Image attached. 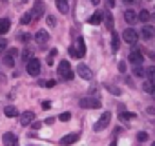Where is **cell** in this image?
Returning a JSON list of instances; mask_svg holds the SVG:
<instances>
[{
	"instance_id": "cell-13",
	"label": "cell",
	"mask_w": 155,
	"mask_h": 146,
	"mask_svg": "<svg viewBox=\"0 0 155 146\" xmlns=\"http://www.w3.org/2000/svg\"><path fill=\"white\" fill-rule=\"evenodd\" d=\"M33 119H35V113L33 111H24L22 117H20V122H22V126H28V124L33 122Z\"/></svg>"
},
{
	"instance_id": "cell-16",
	"label": "cell",
	"mask_w": 155,
	"mask_h": 146,
	"mask_svg": "<svg viewBox=\"0 0 155 146\" xmlns=\"http://www.w3.org/2000/svg\"><path fill=\"white\" fill-rule=\"evenodd\" d=\"M33 18H35L33 11H26V13L22 15V18H20V24H24V26H26V24H29V22H31Z\"/></svg>"
},
{
	"instance_id": "cell-43",
	"label": "cell",
	"mask_w": 155,
	"mask_h": 146,
	"mask_svg": "<svg viewBox=\"0 0 155 146\" xmlns=\"http://www.w3.org/2000/svg\"><path fill=\"white\" fill-rule=\"evenodd\" d=\"M135 0H124V4H133Z\"/></svg>"
},
{
	"instance_id": "cell-11",
	"label": "cell",
	"mask_w": 155,
	"mask_h": 146,
	"mask_svg": "<svg viewBox=\"0 0 155 146\" xmlns=\"http://www.w3.org/2000/svg\"><path fill=\"white\" fill-rule=\"evenodd\" d=\"M2 141H4L6 146H18V141H17V137H15L13 133H4Z\"/></svg>"
},
{
	"instance_id": "cell-38",
	"label": "cell",
	"mask_w": 155,
	"mask_h": 146,
	"mask_svg": "<svg viewBox=\"0 0 155 146\" xmlns=\"http://www.w3.org/2000/svg\"><path fill=\"white\" fill-rule=\"evenodd\" d=\"M119 69L124 73V71H126V64H124V62H120V64H119Z\"/></svg>"
},
{
	"instance_id": "cell-46",
	"label": "cell",
	"mask_w": 155,
	"mask_h": 146,
	"mask_svg": "<svg viewBox=\"0 0 155 146\" xmlns=\"http://www.w3.org/2000/svg\"><path fill=\"white\" fill-rule=\"evenodd\" d=\"M153 95H155V88H153Z\"/></svg>"
},
{
	"instance_id": "cell-1",
	"label": "cell",
	"mask_w": 155,
	"mask_h": 146,
	"mask_svg": "<svg viewBox=\"0 0 155 146\" xmlns=\"http://www.w3.org/2000/svg\"><path fill=\"white\" fill-rule=\"evenodd\" d=\"M58 73H60V77H64L66 81H71L73 79V71H71V66L68 60H62L58 64Z\"/></svg>"
},
{
	"instance_id": "cell-6",
	"label": "cell",
	"mask_w": 155,
	"mask_h": 146,
	"mask_svg": "<svg viewBox=\"0 0 155 146\" xmlns=\"http://www.w3.org/2000/svg\"><path fill=\"white\" fill-rule=\"evenodd\" d=\"M139 40V33L135 29H124V42L128 44H135Z\"/></svg>"
},
{
	"instance_id": "cell-32",
	"label": "cell",
	"mask_w": 155,
	"mask_h": 146,
	"mask_svg": "<svg viewBox=\"0 0 155 146\" xmlns=\"http://www.w3.org/2000/svg\"><path fill=\"white\" fill-rule=\"evenodd\" d=\"M142 88H144V90H146L148 93H153V84H151V82H146V84H144Z\"/></svg>"
},
{
	"instance_id": "cell-31",
	"label": "cell",
	"mask_w": 155,
	"mask_h": 146,
	"mask_svg": "<svg viewBox=\"0 0 155 146\" xmlns=\"http://www.w3.org/2000/svg\"><path fill=\"white\" fill-rule=\"evenodd\" d=\"M6 48H8V42H6L4 38H0V53H4V51H6Z\"/></svg>"
},
{
	"instance_id": "cell-10",
	"label": "cell",
	"mask_w": 155,
	"mask_h": 146,
	"mask_svg": "<svg viewBox=\"0 0 155 146\" xmlns=\"http://www.w3.org/2000/svg\"><path fill=\"white\" fill-rule=\"evenodd\" d=\"M128 58H130V62L135 64V66H137V64H142V60H144V57H142V53H140L139 49H133Z\"/></svg>"
},
{
	"instance_id": "cell-48",
	"label": "cell",
	"mask_w": 155,
	"mask_h": 146,
	"mask_svg": "<svg viewBox=\"0 0 155 146\" xmlns=\"http://www.w3.org/2000/svg\"><path fill=\"white\" fill-rule=\"evenodd\" d=\"M31 146H33V144H31Z\"/></svg>"
},
{
	"instance_id": "cell-35",
	"label": "cell",
	"mask_w": 155,
	"mask_h": 146,
	"mask_svg": "<svg viewBox=\"0 0 155 146\" xmlns=\"http://www.w3.org/2000/svg\"><path fill=\"white\" fill-rule=\"evenodd\" d=\"M42 108H44V110H49V108H51V102H49V101H44V102H42Z\"/></svg>"
},
{
	"instance_id": "cell-4",
	"label": "cell",
	"mask_w": 155,
	"mask_h": 146,
	"mask_svg": "<svg viewBox=\"0 0 155 146\" xmlns=\"http://www.w3.org/2000/svg\"><path fill=\"white\" fill-rule=\"evenodd\" d=\"M28 73L33 75V77H37L38 73H40V62H38V58H31L28 62Z\"/></svg>"
},
{
	"instance_id": "cell-22",
	"label": "cell",
	"mask_w": 155,
	"mask_h": 146,
	"mask_svg": "<svg viewBox=\"0 0 155 146\" xmlns=\"http://www.w3.org/2000/svg\"><path fill=\"white\" fill-rule=\"evenodd\" d=\"M150 17H151V15H150V11H146V9H142V11L139 13V20H140V22H148Z\"/></svg>"
},
{
	"instance_id": "cell-14",
	"label": "cell",
	"mask_w": 155,
	"mask_h": 146,
	"mask_svg": "<svg viewBox=\"0 0 155 146\" xmlns=\"http://www.w3.org/2000/svg\"><path fill=\"white\" fill-rule=\"evenodd\" d=\"M140 35H142V38H151V37L155 35V29H153L151 26H144V28L140 29Z\"/></svg>"
},
{
	"instance_id": "cell-17",
	"label": "cell",
	"mask_w": 155,
	"mask_h": 146,
	"mask_svg": "<svg viewBox=\"0 0 155 146\" xmlns=\"http://www.w3.org/2000/svg\"><path fill=\"white\" fill-rule=\"evenodd\" d=\"M60 13H68V0H55Z\"/></svg>"
},
{
	"instance_id": "cell-23",
	"label": "cell",
	"mask_w": 155,
	"mask_h": 146,
	"mask_svg": "<svg viewBox=\"0 0 155 146\" xmlns=\"http://www.w3.org/2000/svg\"><path fill=\"white\" fill-rule=\"evenodd\" d=\"M111 48H113V51H117V49H119V37H117L115 33L111 35Z\"/></svg>"
},
{
	"instance_id": "cell-8",
	"label": "cell",
	"mask_w": 155,
	"mask_h": 146,
	"mask_svg": "<svg viewBox=\"0 0 155 146\" xmlns=\"http://www.w3.org/2000/svg\"><path fill=\"white\" fill-rule=\"evenodd\" d=\"M44 11H46L44 2H42V0H37L35 6H33V15H35V18H40V17L44 15Z\"/></svg>"
},
{
	"instance_id": "cell-25",
	"label": "cell",
	"mask_w": 155,
	"mask_h": 146,
	"mask_svg": "<svg viewBox=\"0 0 155 146\" xmlns=\"http://www.w3.org/2000/svg\"><path fill=\"white\" fill-rule=\"evenodd\" d=\"M146 73H148V77H150V81H151V82H155V66L148 68V69H146Z\"/></svg>"
},
{
	"instance_id": "cell-29",
	"label": "cell",
	"mask_w": 155,
	"mask_h": 146,
	"mask_svg": "<svg viewBox=\"0 0 155 146\" xmlns=\"http://www.w3.org/2000/svg\"><path fill=\"white\" fill-rule=\"evenodd\" d=\"M106 26H108V29L113 28V17L111 15H106Z\"/></svg>"
},
{
	"instance_id": "cell-5",
	"label": "cell",
	"mask_w": 155,
	"mask_h": 146,
	"mask_svg": "<svg viewBox=\"0 0 155 146\" xmlns=\"http://www.w3.org/2000/svg\"><path fill=\"white\" fill-rule=\"evenodd\" d=\"M77 73L84 79V81H91V77H93V73H91V69L86 66V64H79V68H77Z\"/></svg>"
},
{
	"instance_id": "cell-41",
	"label": "cell",
	"mask_w": 155,
	"mask_h": 146,
	"mask_svg": "<svg viewBox=\"0 0 155 146\" xmlns=\"http://www.w3.org/2000/svg\"><path fill=\"white\" fill-rule=\"evenodd\" d=\"M40 126H42V124H40V122H35V124H33V130H38V128H40Z\"/></svg>"
},
{
	"instance_id": "cell-27",
	"label": "cell",
	"mask_w": 155,
	"mask_h": 146,
	"mask_svg": "<svg viewBox=\"0 0 155 146\" xmlns=\"http://www.w3.org/2000/svg\"><path fill=\"white\" fill-rule=\"evenodd\" d=\"M4 64H6V66H9V68H13V64H15L13 57H11V55H6V58H4Z\"/></svg>"
},
{
	"instance_id": "cell-7",
	"label": "cell",
	"mask_w": 155,
	"mask_h": 146,
	"mask_svg": "<svg viewBox=\"0 0 155 146\" xmlns=\"http://www.w3.org/2000/svg\"><path fill=\"white\" fill-rule=\"evenodd\" d=\"M79 137H81V133H68V135H64L60 139V144L62 146H69V144H73V142L79 141Z\"/></svg>"
},
{
	"instance_id": "cell-20",
	"label": "cell",
	"mask_w": 155,
	"mask_h": 146,
	"mask_svg": "<svg viewBox=\"0 0 155 146\" xmlns=\"http://www.w3.org/2000/svg\"><path fill=\"white\" fill-rule=\"evenodd\" d=\"M77 49H79V57H84L86 55V46H84V40L82 38L77 40Z\"/></svg>"
},
{
	"instance_id": "cell-15",
	"label": "cell",
	"mask_w": 155,
	"mask_h": 146,
	"mask_svg": "<svg viewBox=\"0 0 155 146\" xmlns=\"http://www.w3.org/2000/svg\"><path fill=\"white\" fill-rule=\"evenodd\" d=\"M9 31V20H6V18H0V37L2 35H6Z\"/></svg>"
},
{
	"instance_id": "cell-39",
	"label": "cell",
	"mask_w": 155,
	"mask_h": 146,
	"mask_svg": "<svg viewBox=\"0 0 155 146\" xmlns=\"http://www.w3.org/2000/svg\"><path fill=\"white\" fill-rule=\"evenodd\" d=\"M115 6V0H108V8H113Z\"/></svg>"
},
{
	"instance_id": "cell-12",
	"label": "cell",
	"mask_w": 155,
	"mask_h": 146,
	"mask_svg": "<svg viewBox=\"0 0 155 146\" xmlns=\"http://www.w3.org/2000/svg\"><path fill=\"white\" fill-rule=\"evenodd\" d=\"M124 20H126L128 24H135V22L139 20V15H137L135 11L128 9V11H124Z\"/></svg>"
},
{
	"instance_id": "cell-21",
	"label": "cell",
	"mask_w": 155,
	"mask_h": 146,
	"mask_svg": "<svg viewBox=\"0 0 155 146\" xmlns=\"http://www.w3.org/2000/svg\"><path fill=\"white\" fill-rule=\"evenodd\" d=\"M133 75H135V77H144V75H146V71L142 69L140 64H137V66L133 68Z\"/></svg>"
},
{
	"instance_id": "cell-44",
	"label": "cell",
	"mask_w": 155,
	"mask_h": 146,
	"mask_svg": "<svg viewBox=\"0 0 155 146\" xmlns=\"http://www.w3.org/2000/svg\"><path fill=\"white\" fill-rule=\"evenodd\" d=\"M91 2H93V4H99V2H101V0H91Z\"/></svg>"
},
{
	"instance_id": "cell-28",
	"label": "cell",
	"mask_w": 155,
	"mask_h": 146,
	"mask_svg": "<svg viewBox=\"0 0 155 146\" xmlns=\"http://www.w3.org/2000/svg\"><path fill=\"white\" fill-rule=\"evenodd\" d=\"M58 119H60L62 122H66V121H69V119H71V113H69V111H64V113H60V115H58Z\"/></svg>"
},
{
	"instance_id": "cell-2",
	"label": "cell",
	"mask_w": 155,
	"mask_h": 146,
	"mask_svg": "<svg viewBox=\"0 0 155 146\" xmlns=\"http://www.w3.org/2000/svg\"><path fill=\"white\" fill-rule=\"evenodd\" d=\"M110 119H111V115H110V111H104L101 117H99V121L95 122V126H93V130L95 131H102L108 124H110Z\"/></svg>"
},
{
	"instance_id": "cell-30",
	"label": "cell",
	"mask_w": 155,
	"mask_h": 146,
	"mask_svg": "<svg viewBox=\"0 0 155 146\" xmlns=\"http://www.w3.org/2000/svg\"><path fill=\"white\" fill-rule=\"evenodd\" d=\"M108 91H111L113 95H120V93H122V91H120L117 86H110V88H108Z\"/></svg>"
},
{
	"instance_id": "cell-34",
	"label": "cell",
	"mask_w": 155,
	"mask_h": 146,
	"mask_svg": "<svg viewBox=\"0 0 155 146\" xmlns=\"http://www.w3.org/2000/svg\"><path fill=\"white\" fill-rule=\"evenodd\" d=\"M55 84H57L55 81H48V82H42V86H48V88H53Z\"/></svg>"
},
{
	"instance_id": "cell-36",
	"label": "cell",
	"mask_w": 155,
	"mask_h": 146,
	"mask_svg": "<svg viewBox=\"0 0 155 146\" xmlns=\"http://www.w3.org/2000/svg\"><path fill=\"white\" fill-rule=\"evenodd\" d=\"M69 55H71V57H75V58H77V57H79V51H75V49H73V48H69Z\"/></svg>"
},
{
	"instance_id": "cell-9",
	"label": "cell",
	"mask_w": 155,
	"mask_h": 146,
	"mask_svg": "<svg viewBox=\"0 0 155 146\" xmlns=\"http://www.w3.org/2000/svg\"><path fill=\"white\" fill-rule=\"evenodd\" d=\"M35 40H37V44H46V42L49 40V33H48L46 29H38V31L35 33Z\"/></svg>"
},
{
	"instance_id": "cell-26",
	"label": "cell",
	"mask_w": 155,
	"mask_h": 146,
	"mask_svg": "<svg viewBox=\"0 0 155 146\" xmlns=\"http://www.w3.org/2000/svg\"><path fill=\"white\" fill-rule=\"evenodd\" d=\"M46 20H48V26H49V28H55V26H57V18H55L53 15H49Z\"/></svg>"
},
{
	"instance_id": "cell-37",
	"label": "cell",
	"mask_w": 155,
	"mask_h": 146,
	"mask_svg": "<svg viewBox=\"0 0 155 146\" xmlns=\"http://www.w3.org/2000/svg\"><path fill=\"white\" fill-rule=\"evenodd\" d=\"M24 60H28V62L31 60V53L29 51H24Z\"/></svg>"
},
{
	"instance_id": "cell-24",
	"label": "cell",
	"mask_w": 155,
	"mask_h": 146,
	"mask_svg": "<svg viewBox=\"0 0 155 146\" xmlns=\"http://www.w3.org/2000/svg\"><path fill=\"white\" fill-rule=\"evenodd\" d=\"M133 117H135V113H131V111H122L120 113V119L122 121H131Z\"/></svg>"
},
{
	"instance_id": "cell-3",
	"label": "cell",
	"mask_w": 155,
	"mask_h": 146,
	"mask_svg": "<svg viewBox=\"0 0 155 146\" xmlns=\"http://www.w3.org/2000/svg\"><path fill=\"white\" fill-rule=\"evenodd\" d=\"M81 108H88V110H93V108H101L102 104H101V101H97V99H93V97H84V99H81Z\"/></svg>"
},
{
	"instance_id": "cell-42",
	"label": "cell",
	"mask_w": 155,
	"mask_h": 146,
	"mask_svg": "<svg viewBox=\"0 0 155 146\" xmlns=\"http://www.w3.org/2000/svg\"><path fill=\"white\" fill-rule=\"evenodd\" d=\"M148 113H150V115H153V113H155V108H148Z\"/></svg>"
},
{
	"instance_id": "cell-19",
	"label": "cell",
	"mask_w": 155,
	"mask_h": 146,
	"mask_svg": "<svg viewBox=\"0 0 155 146\" xmlns=\"http://www.w3.org/2000/svg\"><path fill=\"white\" fill-rule=\"evenodd\" d=\"M4 113H6V117H17V115H18V110H17L15 106H6Z\"/></svg>"
},
{
	"instance_id": "cell-45",
	"label": "cell",
	"mask_w": 155,
	"mask_h": 146,
	"mask_svg": "<svg viewBox=\"0 0 155 146\" xmlns=\"http://www.w3.org/2000/svg\"><path fill=\"white\" fill-rule=\"evenodd\" d=\"M110 146H117V142H115V141H113V142H111V144H110Z\"/></svg>"
},
{
	"instance_id": "cell-18",
	"label": "cell",
	"mask_w": 155,
	"mask_h": 146,
	"mask_svg": "<svg viewBox=\"0 0 155 146\" xmlns=\"http://www.w3.org/2000/svg\"><path fill=\"white\" fill-rule=\"evenodd\" d=\"M102 17H104V13H101V11H97L95 15H91V17H90V24H101V20H102Z\"/></svg>"
},
{
	"instance_id": "cell-40",
	"label": "cell",
	"mask_w": 155,
	"mask_h": 146,
	"mask_svg": "<svg viewBox=\"0 0 155 146\" xmlns=\"http://www.w3.org/2000/svg\"><path fill=\"white\" fill-rule=\"evenodd\" d=\"M8 55H11V57H15V55H17V49H9V53H8Z\"/></svg>"
},
{
	"instance_id": "cell-33",
	"label": "cell",
	"mask_w": 155,
	"mask_h": 146,
	"mask_svg": "<svg viewBox=\"0 0 155 146\" xmlns=\"http://www.w3.org/2000/svg\"><path fill=\"white\" fill-rule=\"evenodd\" d=\"M139 141H140V142H144V141H148V133H144V131H140V133H139Z\"/></svg>"
},
{
	"instance_id": "cell-47",
	"label": "cell",
	"mask_w": 155,
	"mask_h": 146,
	"mask_svg": "<svg viewBox=\"0 0 155 146\" xmlns=\"http://www.w3.org/2000/svg\"><path fill=\"white\" fill-rule=\"evenodd\" d=\"M153 146H155V142H153Z\"/></svg>"
}]
</instances>
